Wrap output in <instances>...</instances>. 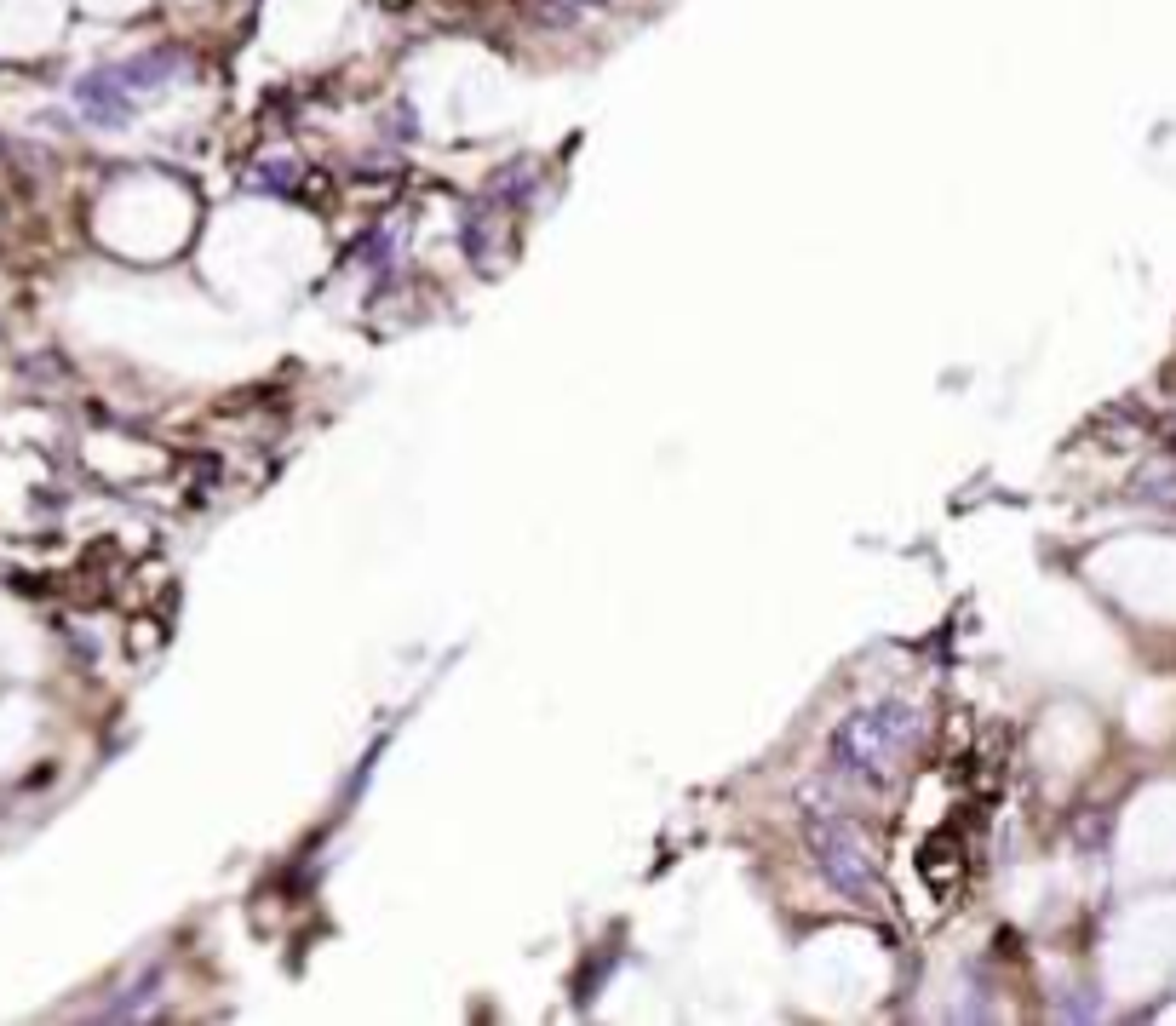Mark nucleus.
<instances>
[{"label": "nucleus", "instance_id": "1", "mask_svg": "<svg viewBox=\"0 0 1176 1026\" xmlns=\"http://www.w3.org/2000/svg\"><path fill=\"white\" fill-rule=\"evenodd\" d=\"M913 740V711L907 706H878L861 711L855 723H844L838 734V763H850L855 775H890L896 757Z\"/></svg>", "mask_w": 1176, "mask_h": 1026}, {"label": "nucleus", "instance_id": "2", "mask_svg": "<svg viewBox=\"0 0 1176 1026\" xmlns=\"http://www.w3.org/2000/svg\"><path fill=\"white\" fill-rule=\"evenodd\" d=\"M815 855H821V866L838 889H867V866H861V844H855L850 826L838 821H821L815 826Z\"/></svg>", "mask_w": 1176, "mask_h": 1026}]
</instances>
